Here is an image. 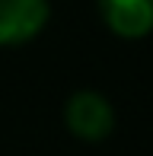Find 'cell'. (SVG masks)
I'll use <instances>...</instances> for the list:
<instances>
[{"label": "cell", "mask_w": 153, "mask_h": 156, "mask_svg": "<svg viewBox=\"0 0 153 156\" xmlns=\"http://www.w3.org/2000/svg\"><path fill=\"white\" fill-rule=\"evenodd\" d=\"M48 0H0V48H16L32 41L48 26Z\"/></svg>", "instance_id": "cell-1"}, {"label": "cell", "mask_w": 153, "mask_h": 156, "mask_svg": "<svg viewBox=\"0 0 153 156\" xmlns=\"http://www.w3.org/2000/svg\"><path fill=\"white\" fill-rule=\"evenodd\" d=\"M64 118H67V127H70L76 137H83V140L109 137V131H112V124H115V112H112V105H109V99L93 93V89L73 93L70 102H67V108H64Z\"/></svg>", "instance_id": "cell-2"}, {"label": "cell", "mask_w": 153, "mask_h": 156, "mask_svg": "<svg viewBox=\"0 0 153 156\" xmlns=\"http://www.w3.org/2000/svg\"><path fill=\"white\" fill-rule=\"evenodd\" d=\"M99 13L118 38H144L153 32V0H99Z\"/></svg>", "instance_id": "cell-3"}]
</instances>
